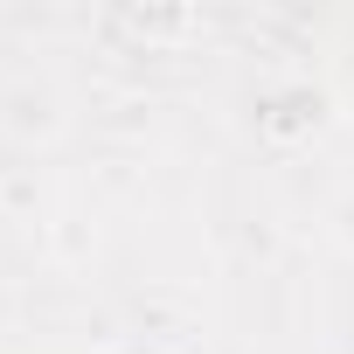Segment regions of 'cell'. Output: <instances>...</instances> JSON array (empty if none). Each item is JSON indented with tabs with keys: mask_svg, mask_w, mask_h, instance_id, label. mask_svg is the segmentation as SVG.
I'll list each match as a JSON object with an SVG mask.
<instances>
[]
</instances>
